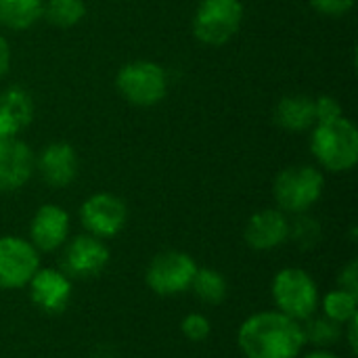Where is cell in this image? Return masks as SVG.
<instances>
[{
	"label": "cell",
	"mask_w": 358,
	"mask_h": 358,
	"mask_svg": "<svg viewBox=\"0 0 358 358\" xmlns=\"http://www.w3.org/2000/svg\"><path fill=\"white\" fill-rule=\"evenodd\" d=\"M237 344L245 358H298L306 340L300 321L279 310H264L241 323Z\"/></svg>",
	"instance_id": "1"
},
{
	"label": "cell",
	"mask_w": 358,
	"mask_h": 358,
	"mask_svg": "<svg viewBox=\"0 0 358 358\" xmlns=\"http://www.w3.org/2000/svg\"><path fill=\"white\" fill-rule=\"evenodd\" d=\"M310 149L319 166L327 172H348L358 162L357 126L344 115L319 122L313 126Z\"/></svg>",
	"instance_id": "2"
},
{
	"label": "cell",
	"mask_w": 358,
	"mask_h": 358,
	"mask_svg": "<svg viewBox=\"0 0 358 358\" xmlns=\"http://www.w3.org/2000/svg\"><path fill=\"white\" fill-rule=\"evenodd\" d=\"M325 176L315 166H292L281 170L273 182V197L285 214H306L323 195Z\"/></svg>",
	"instance_id": "3"
},
{
	"label": "cell",
	"mask_w": 358,
	"mask_h": 358,
	"mask_svg": "<svg viewBox=\"0 0 358 358\" xmlns=\"http://www.w3.org/2000/svg\"><path fill=\"white\" fill-rule=\"evenodd\" d=\"M115 88L134 107H155L168 94V73L155 61H130L117 71Z\"/></svg>",
	"instance_id": "4"
},
{
	"label": "cell",
	"mask_w": 358,
	"mask_h": 358,
	"mask_svg": "<svg viewBox=\"0 0 358 358\" xmlns=\"http://www.w3.org/2000/svg\"><path fill=\"white\" fill-rule=\"evenodd\" d=\"M271 292L277 310L296 321H306L315 317L321 302L319 287L313 275L306 273L304 268L279 271L273 279Z\"/></svg>",
	"instance_id": "5"
},
{
	"label": "cell",
	"mask_w": 358,
	"mask_h": 358,
	"mask_svg": "<svg viewBox=\"0 0 358 358\" xmlns=\"http://www.w3.org/2000/svg\"><path fill=\"white\" fill-rule=\"evenodd\" d=\"M243 4L239 0H201L193 17V34L201 44L222 46L241 27Z\"/></svg>",
	"instance_id": "6"
},
{
	"label": "cell",
	"mask_w": 358,
	"mask_h": 358,
	"mask_svg": "<svg viewBox=\"0 0 358 358\" xmlns=\"http://www.w3.org/2000/svg\"><path fill=\"white\" fill-rule=\"evenodd\" d=\"M197 268L199 266L195 258L189 256L187 252L168 250V252L157 254L149 262L145 281L153 294L162 298H172L191 289Z\"/></svg>",
	"instance_id": "7"
},
{
	"label": "cell",
	"mask_w": 358,
	"mask_h": 358,
	"mask_svg": "<svg viewBox=\"0 0 358 358\" xmlns=\"http://www.w3.org/2000/svg\"><path fill=\"white\" fill-rule=\"evenodd\" d=\"M40 268V252L15 235L0 237V289L27 287Z\"/></svg>",
	"instance_id": "8"
},
{
	"label": "cell",
	"mask_w": 358,
	"mask_h": 358,
	"mask_svg": "<svg viewBox=\"0 0 358 358\" xmlns=\"http://www.w3.org/2000/svg\"><path fill=\"white\" fill-rule=\"evenodd\" d=\"M128 220V208L124 199L113 193H94L80 208V222L88 235L99 239L115 237Z\"/></svg>",
	"instance_id": "9"
},
{
	"label": "cell",
	"mask_w": 358,
	"mask_h": 358,
	"mask_svg": "<svg viewBox=\"0 0 358 358\" xmlns=\"http://www.w3.org/2000/svg\"><path fill=\"white\" fill-rule=\"evenodd\" d=\"M109 258H111V252L103 239L88 235V233L78 235L65 248V256H63L65 275L76 277V279L99 277L107 268Z\"/></svg>",
	"instance_id": "10"
},
{
	"label": "cell",
	"mask_w": 358,
	"mask_h": 358,
	"mask_svg": "<svg viewBox=\"0 0 358 358\" xmlns=\"http://www.w3.org/2000/svg\"><path fill=\"white\" fill-rule=\"evenodd\" d=\"M36 172V155L23 141H0V193H13L29 182Z\"/></svg>",
	"instance_id": "11"
},
{
	"label": "cell",
	"mask_w": 358,
	"mask_h": 358,
	"mask_svg": "<svg viewBox=\"0 0 358 358\" xmlns=\"http://www.w3.org/2000/svg\"><path fill=\"white\" fill-rule=\"evenodd\" d=\"M27 287L34 306L48 315L63 313L71 302V294H73L71 279L57 268H38L31 281L27 283Z\"/></svg>",
	"instance_id": "12"
},
{
	"label": "cell",
	"mask_w": 358,
	"mask_h": 358,
	"mask_svg": "<svg viewBox=\"0 0 358 358\" xmlns=\"http://www.w3.org/2000/svg\"><path fill=\"white\" fill-rule=\"evenodd\" d=\"M245 243L256 252H271L281 248L289 239V218L279 208H266L250 216L245 231Z\"/></svg>",
	"instance_id": "13"
},
{
	"label": "cell",
	"mask_w": 358,
	"mask_h": 358,
	"mask_svg": "<svg viewBox=\"0 0 358 358\" xmlns=\"http://www.w3.org/2000/svg\"><path fill=\"white\" fill-rule=\"evenodd\" d=\"M36 170L40 172L42 180L48 187L65 189L76 180L80 170V159L69 143L57 141L40 151V155L36 157Z\"/></svg>",
	"instance_id": "14"
},
{
	"label": "cell",
	"mask_w": 358,
	"mask_h": 358,
	"mask_svg": "<svg viewBox=\"0 0 358 358\" xmlns=\"http://www.w3.org/2000/svg\"><path fill=\"white\" fill-rule=\"evenodd\" d=\"M69 224V214L61 206H40L29 224V243L38 252H55L67 241Z\"/></svg>",
	"instance_id": "15"
},
{
	"label": "cell",
	"mask_w": 358,
	"mask_h": 358,
	"mask_svg": "<svg viewBox=\"0 0 358 358\" xmlns=\"http://www.w3.org/2000/svg\"><path fill=\"white\" fill-rule=\"evenodd\" d=\"M277 126L287 132H304L317 124L315 115V99L306 94H287L283 96L273 113Z\"/></svg>",
	"instance_id": "16"
},
{
	"label": "cell",
	"mask_w": 358,
	"mask_h": 358,
	"mask_svg": "<svg viewBox=\"0 0 358 358\" xmlns=\"http://www.w3.org/2000/svg\"><path fill=\"white\" fill-rule=\"evenodd\" d=\"M44 0H0V25L23 31L42 19Z\"/></svg>",
	"instance_id": "17"
},
{
	"label": "cell",
	"mask_w": 358,
	"mask_h": 358,
	"mask_svg": "<svg viewBox=\"0 0 358 358\" xmlns=\"http://www.w3.org/2000/svg\"><path fill=\"white\" fill-rule=\"evenodd\" d=\"M191 289L195 294L197 300H201L203 304H220L227 298L229 285L227 279L220 271L216 268H197Z\"/></svg>",
	"instance_id": "18"
},
{
	"label": "cell",
	"mask_w": 358,
	"mask_h": 358,
	"mask_svg": "<svg viewBox=\"0 0 358 358\" xmlns=\"http://www.w3.org/2000/svg\"><path fill=\"white\" fill-rule=\"evenodd\" d=\"M0 107L19 124V128H27L34 120V99L31 94L21 88V86H8L6 90H2L0 94Z\"/></svg>",
	"instance_id": "19"
},
{
	"label": "cell",
	"mask_w": 358,
	"mask_h": 358,
	"mask_svg": "<svg viewBox=\"0 0 358 358\" xmlns=\"http://www.w3.org/2000/svg\"><path fill=\"white\" fill-rule=\"evenodd\" d=\"M86 15L84 0H46L42 17L55 27H73Z\"/></svg>",
	"instance_id": "20"
},
{
	"label": "cell",
	"mask_w": 358,
	"mask_h": 358,
	"mask_svg": "<svg viewBox=\"0 0 358 358\" xmlns=\"http://www.w3.org/2000/svg\"><path fill=\"white\" fill-rule=\"evenodd\" d=\"M319 306L323 308V315L338 325H346L348 321H352L357 317V296L342 287L331 289L319 302Z\"/></svg>",
	"instance_id": "21"
},
{
	"label": "cell",
	"mask_w": 358,
	"mask_h": 358,
	"mask_svg": "<svg viewBox=\"0 0 358 358\" xmlns=\"http://www.w3.org/2000/svg\"><path fill=\"white\" fill-rule=\"evenodd\" d=\"M306 321H308V323L302 325V329H304V340L310 342L315 348H329V346H334V344L340 340V336H342V329H340L342 325L329 321L327 317H321V319L310 317V319H306Z\"/></svg>",
	"instance_id": "22"
},
{
	"label": "cell",
	"mask_w": 358,
	"mask_h": 358,
	"mask_svg": "<svg viewBox=\"0 0 358 358\" xmlns=\"http://www.w3.org/2000/svg\"><path fill=\"white\" fill-rule=\"evenodd\" d=\"M289 237L300 245L302 250H310L319 243L321 239V227L315 218L298 214L294 222H289Z\"/></svg>",
	"instance_id": "23"
},
{
	"label": "cell",
	"mask_w": 358,
	"mask_h": 358,
	"mask_svg": "<svg viewBox=\"0 0 358 358\" xmlns=\"http://www.w3.org/2000/svg\"><path fill=\"white\" fill-rule=\"evenodd\" d=\"M180 331L182 336L189 340V342H203L210 331H212V323L206 315H199V313H191L182 319L180 323Z\"/></svg>",
	"instance_id": "24"
},
{
	"label": "cell",
	"mask_w": 358,
	"mask_h": 358,
	"mask_svg": "<svg viewBox=\"0 0 358 358\" xmlns=\"http://www.w3.org/2000/svg\"><path fill=\"white\" fill-rule=\"evenodd\" d=\"M308 2L323 17H344L355 6V0H308Z\"/></svg>",
	"instance_id": "25"
},
{
	"label": "cell",
	"mask_w": 358,
	"mask_h": 358,
	"mask_svg": "<svg viewBox=\"0 0 358 358\" xmlns=\"http://www.w3.org/2000/svg\"><path fill=\"white\" fill-rule=\"evenodd\" d=\"M315 115H317V124H319V122L336 120V117L344 115V111H342V105L338 103V99L319 96V99H315Z\"/></svg>",
	"instance_id": "26"
},
{
	"label": "cell",
	"mask_w": 358,
	"mask_h": 358,
	"mask_svg": "<svg viewBox=\"0 0 358 358\" xmlns=\"http://www.w3.org/2000/svg\"><path fill=\"white\" fill-rule=\"evenodd\" d=\"M338 285H340L342 289H346V292H350V294L358 296V264H357V260L348 262V264H346V266L340 271V275H338Z\"/></svg>",
	"instance_id": "27"
},
{
	"label": "cell",
	"mask_w": 358,
	"mask_h": 358,
	"mask_svg": "<svg viewBox=\"0 0 358 358\" xmlns=\"http://www.w3.org/2000/svg\"><path fill=\"white\" fill-rule=\"evenodd\" d=\"M21 132L19 124L0 107V141H6V138H15L17 134Z\"/></svg>",
	"instance_id": "28"
},
{
	"label": "cell",
	"mask_w": 358,
	"mask_h": 358,
	"mask_svg": "<svg viewBox=\"0 0 358 358\" xmlns=\"http://www.w3.org/2000/svg\"><path fill=\"white\" fill-rule=\"evenodd\" d=\"M8 69H10V46L6 38L0 34V80L8 73Z\"/></svg>",
	"instance_id": "29"
},
{
	"label": "cell",
	"mask_w": 358,
	"mask_h": 358,
	"mask_svg": "<svg viewBox=\"0 0 358 358\" xmlns=\"http://www.w3.org/2000/svg\"><path fill=\"white\" fill-rule=\"evenodd\" d=\"M346 329H348V346H350V350H352V355H357V329H358V319L355 317L352 321H348L346 323Z\"/></svg>",
	"instance_id": "30"
},
{
	"label": "cell",
	"mask_w": 358,
	"mask_h": 358,
	"mask_svg": "<svg viewBox=\"0 0 358 358\" xmlns=\"http://www.w3.org/2000/svg\"><path fill=\"white\" fill-rule=\"evenodd\" d=\"M304 358H340L338 355H334L331 350H327V348H315V350H310L308 355H304Z\"/></svg>",
	"instance_id": "31"
}]
</instances>
